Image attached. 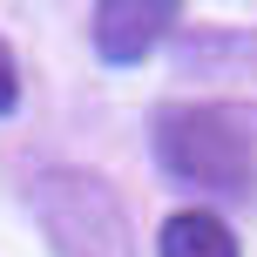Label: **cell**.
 <instances>
[{
    "label": "cell",
    "mask_w": 257,
    "mask_h": 257,
    "mask_svg": "<svg viewBox=\"0 0 257 257\" xmlns=\"http://www.w3.org/2000/svg\"><path fill=\"white\" fill-rule=\"evenodd\" d=\"M149 149L163 176L210 196H250L257 190V108L230 102H163L149 115Z\"/></svg>",
    "instance_id": "obj_1"
},
{
    "label": "cell",
    "mask_w": 257,
    "mask_h": 257,
    "mask_svg": "<svg viewBox=\"0 0 257 257\" xmlns=\"http://www.w3.org/2000/svg\"><path fill=\"white\" fill-rule=\"evenodd\" d=\"M34 203L48 217V230L61 237V257H128V223H122L115 196H108V183L81 176V169L41 176Z\"/></svg>",
    "instance_id": "obj_2"
},
{
    "label": "cell",
    "mask_w": 257,
    "mask_h": 257,
    "mask_svg": "<svg viewBox=\"0 0 257 257\" xmlns=\"http://www.w3.org/2000/svg\"><path fill=\"white\" fill-rule=\"evenodd\" d=\"M183 0H95V54L108 68H136L142 54H156L176 27Z\"/></svg>",
    "instance_id": "obj_3"
},
{
    "label": "cell",
    "mask_w": 257,
    "mask_h": 257,
    "mask_svg": "<svg viewBox=\"0 0 257 257\" xmlns=\"http://www.w3.org/2000/svg\"><path fill=\"white\" fill-rule=\"evenodd\" d=\"M156 257H244L217 210H176L156 237Z\"/></svg>",
    "instance_id": "obj_4"
},
{
    "label": "cell",
    "mask_w": 257,
    "mask_h": 257,
    "mask_svg": "<svg viewBox=\"0 0 257 257\" xmlns=\"http://www.w3.org/2000/svg\"><path fill=\"white\" fill-rule=\"evenodd\" d=\"M21 108V61H14V48L0 41V115H14Z\"/></svg>",
    "instance_id": "obj_5"
}]
</instances>
